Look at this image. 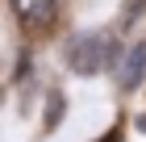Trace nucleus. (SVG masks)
Instances as JSON below:
<instances>
[{
    "mask_svg": "<svg viewBox=\"0 0 146 142\" xmlns=\"http://www.w3.org/2000/svg\"><path fill=\"white\" fill-rule=\"evenodd\" d=\"M67 63L75 75H96L113 63V42L104 33H79L67 42Z\"/></svg>",
    "mask_w": 146,
    "mask_h": 142,
    "instance_id": "1",
    "label": "nucleus"
},
{
    "mask_svg": "<svg viewBox=\"0 0 146 142\" xmlns=\"http://www.w3.org/2000/svg\"><path fill=\"white\" fill-rule=\"evenodd\" d=\"M117 79H121V88H125V92L142 88V79H146V38H142L138 46H129V55L121 59V71H117Z\"/></svg>",
    "mask_w": 146,
    "mask_h": 142,
    "instance_id": "2",
    "label": "nucleus"
},
{
    "mask_svg": "<svg viewBox=\"0 0 146 142\" xmlns=\"http://www.w3.org/2000/svg\"><path fill=\"white\" fill-rule=\"evenodd\" d=\"M13 13H17L25 25L42 29V25H50V17H54V0H13Z\"/></svg>",
    "mask_w": 146,
    "mask_h": 142,
    "instance_id": "3",
    "label": "nucleus"
}]
</instances>
